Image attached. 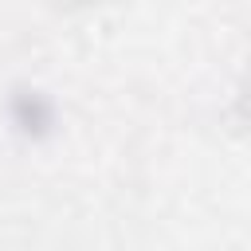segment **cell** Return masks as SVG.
Wrapping results in <instances>:
<instances>
[{
  "label": "cell",
  "instance_id": "obj_1",
  "mask_svg": "<svg viewBox=\"0 0 251 251\" xmlns=\"http://www.w3.org/2000/svg\"><path fill=\"white\" fill-rule=\"evenodd\" d=\"M4 118H8V129L16 137L43 141L59 126V106H55V98H51L47 86H39V82H16L4 94Z\"/></svg>",
  "mask_w": 251,
  "mask_h": 251
}]
</instances>
